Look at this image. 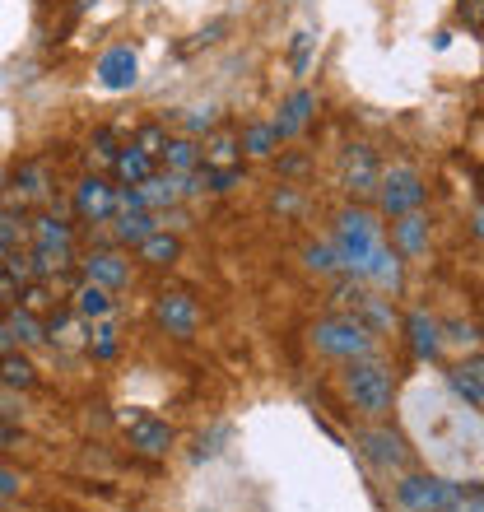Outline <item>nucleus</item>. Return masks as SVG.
Instances as JSON below:
<instances>
[{"instance_id": "c756f323", "label": "nucleus", "mask_w": 484, "mask_h": 512, "mask_svg": "<svg viewBox=\"0 0 484 512\" xmlns=\"http://www.w3.org/2000/svg\"><path fill=\"white\" fill-rule=\"evenodd\" d=\"M303 266L317 270V275H336L340 270V256H336V243H312L303 252Z\"/></svg>"}, {"instance_id": "39448f33", "label": "nucleus", "mask_w": 484, "mask_h": 512, "mask_svg": "<svg viewBox=\"0 0 484 512\" xmlns=\"http://www.w3.org/2000/svg\"><path fill=\"white\" fill-rule=\"evenodd\" d=\"M377 210L391 219L410 215V210H419L424 205V196H429V187H424V177H419V168H410V163H396V168H387V173L377 177Z\"/></svg>"}, {"instance_id": "473e14b6", "label": "nucleus", "mask_w": 484, "mask_h": 512, "mask_svg": "<svg viewBox=\"0 0 484 512\" xmlns=\"http://www.w3.org/2000/svg\"><path fill=\"white\" fill-rule=\"evenodd\" d=\"M89 350H94L98 359H117V331H112V326H98L94 340H89Z\"/></svg>"}, {"instance_id": "a19ab883", "label": "nucleus", "mask_w": 484, "mask_h": 512, "mask_svg": "<svg viewBox=\"0 0 484 512\" xmlns=\"http://www.w3.org/2000/svg\"><path fill=\"white\" fill-rule=\"evenodd\" d=\"M0 443H19V429H14V424H5V419H0Z\"/></svg>"}, {"instance_id": "bb28decb", "label": "nucleus", "mask_w": 484, "mask_h": 512, "mask_svg": "<svg viewBox=\"0 0 484 512\" xmlns=\"http://www.w3.org/2000/svg\"><path fill=\"white\" fill-rule=\"evenodd\" d=\"M233 163H242V145L233 135H215V140L201 149V168H233Z\"/></svg>"}, {"instance_id": "f257e3e1", "label": "nucleus", "mask_w": 484, "mask_h": 512, "mask_svg": "<svg viewBox=\"0 0 484 512\" xmlns=\"http://www.w3.org/2000/svg\"><path fill=\"white\" fill-rule=\"evenodd\" d=\"M336 256H340V270H354L359 280L387 284V289L401 284V252L387 247L382 224L368 210H345L336 219Z\"/></svg>"}, {"instance_id": "393cba45", "label": "nucleus", "mask_w": 484, "mask_h": 512, "mask_svg": "<svg viewBox=\"0 0 484 512\" xmlns=\"http://www.w3.org/2000/svg\"><path fill=\"white\" fill-rule=\"evenodd\" d=\"M14 187H19V205L24 201H47V196H52V177H47L42 163H24L19 177H14Z\"/></svg>"}, {"instance_id": "0eeeda50", "label": "nucleus", "mask_w": 484, "mask_h": 512, "mask_svg": "<svg viewBox=\"0 0 484 512\" xmlns=\"http://www.w3.org/2000/svg\"><path fill=\"white\" fill-rule=\"evenodd\" d=\"M154 322L173 340H191L201 331V303H196L187 289H163V294L154 298Z\"/></svg>"}, {"instance_id": "a878e982", "label": "nucleus", "mask_w": 484, "mask_h": 512, "mask_svg": "<svg viewBox=\"0 0 484 512\" xmlns=\"http://www.w3.org/2000/svg\"><path fill=\"white\" fill-rule=\"evenodd\" d=\"M242 154H252V159H270L275 149H280V131H275V122H256L242 131Z\"/></svg>"}, {"instance_id": "9b49d317", "label": "nucleus", "mask_w": 484, "mask_h": 512, "mask_svg": "<svg viewBox=\"0 0 484 512\" xmlns=\"http://www.w3.org/2000/svg\"><path fill=\"white\" fill-rule=\"evenodd\" d=\"M359 443H363V457L373 461L377 471H405L410 466V447H405L401 433H391V429H368L359 433Z\"/></svg>"}, {"instance_id": "423d86ee", "label": "nucleus", "mask_w": 484, "mask_h": 512, "mask_svg": "<svg viewBox=\"0 0 484 512\" xmlns=\"http://www.w3.org/2000/svg\"><path fill=\"white\" fill-rule=\"evenodd\" d=\"M457 499L461 485H452L443 475H401V485H396V503L405 512H452Z\"/></svg>"}, {"instance_id": "9d476101", "label": "nucleus", "mask_w": 484, "mask_h": 512, "mask_svg": "<svg viewBox=\"0 0 484 512\" xmlns=\"http://www.w3.org/2000/svg\"><path fill=\"white\" fill-rule=\"evenodd\" d=\"M75 215L84 224H108L117 219V187H112L108 177H84L80 187H75Z\"/></svg>"}, {"instance_id": "4468645a", "label": "nucleus", "mask_w": 484, "mask_h": 512, "mask_svg": "<svg viewBox=\"0 0 484 512\" xmlns=\"http://www.w3.org/2000/svg\"><path fill=\"white\" fill-rule=\"evenodd\" d=\"M135 80H140V61H135L131 47H112V52L98 56V84H103V89L121 94V89H131Z\"/></svg>"}, {"instance_id": "ddd939ff", "label": "nucleus", "mask_w": 484, "mask_h": 512, "mask_svg": "<svg viewBox=\"0 0 484 512\" xmlns=\"http://www.w3.org/2000/svg\"><path fill=\"white\" fill-rule=\"evenodd\" d=\"M47 340V326L38 322V312H28L24 303H10L5 308V317H0V345L5 350H14V345H42Z\"/></svg>"}, {"instance_id": "7c9ffc66", "label": "nucleus", "mask_w": 484, "mask_h": 512, "mask_svg": "<svg viewBox=\"0 0 484 512\" xmlns=\"http://www.w3.org/2000/svg\"><path fill=\"white\" fill-rule=\"evenodd\" d=\"M242 177H247L242 163H233V168H205V191H233Z\"/></svg>"}, {"instance_id": "6e6552de", "label": "nucleus", "mask_w": 484, "mask_h": 512, "mask_svg": "<svg viewBox=\"0 0 484 512\" xmlns=\"http://www.w3.org/2000/svg\"><path fill=\"white\" fill-rule=\"evenodd\" d=\"M126 443L140 452V457H168L177 443V433L168 419H154V415H126Z\"/></svg>"}, {"instance_id": "4be33fe9", "label": "nucleus", "mask_w": 484, "mask_h": 512, "mask_svg": "<svg viewBox=\"0 0 484 512\" xmlns=\"http://www.w3.org/2000/svg\"><path fill=\"white\" fill-rule=\"evenodd\" d=\"M0 382L14 391H33L38 387V368H33V359L19 350H5L0 354Z\"/></svg>"}, {"instance_id": "f03ea898", "label": "nucleus", "mask_w": 484, "mask_h": 512, "mask_svg": "<svg viewBox=\"0 0 484 512\" xmlns=\"http://www.w3.org/2000/svg\"><path fill=\"white\" fill-rule=\"evenodd\" d=\"M28 256H33V280L70 270V261H75V229L61 215H38L28 224Z\"/></svg>"}, {"instance_id": "20e7f679", "label": "nucleus", "mask_w": 484, "mask_h": 512, "mask_svg": "<svg viewBox=\"0 0 484 512\" xmlns=\"http://www.w3.org/2000/svg\"><path fill=\"white\" fill-rule=\"evenodd\" d=\"M312 345L322 354H331V359L354 364V359H368V354H373V331H368L359 317H322V322L312 326Z\"/></svg>"}, {"instance_id": "c85d7f7f", "label": "nucleus", "mask_w": 484, "mask_h": 512, "mask_svg": "<svg viewBox=\"0 0 484 512\" xmlns=\"http://www.w3.org/2000/svg\"><path fill=\"white\" fill-rule=\"evenodd\" d=\"M447 382H452V391H457L461 401H471V405H480V410H484V387L475 382V373L466 364L452 368V373H447Z\"/></svg>"}, {"instance_id": "72a5a7b5", "label": "nucleus", "mask_w": 484, "mask_h": 512, "mask_svg": "<svg viewBox=\"0 0 484 512\" xmlns=\"http://www.w3.org/2000/svg\"><path fill=\"white\" fill-rule=\"evenodd\" d=\"M215 122H219V112L215 108H196L187 117V135L196 140V135H205V131H215Z\"/></svg>"}, {"instance_id": "f704fd0d", "label": "nucleus", "mask_w": 484, "mask_h": 512, "mask_svg": "<svg viewBox=\"0 0 484 512\" xmlns=\"http://www.w3.org/2000/svg\"><path fill=\"white\" fill-rule=\"evenodd\" d=\"M457 14H461V24L471 28V33H484V0H461Z\"/></svg>"}, {"instance_id": "58836bf2", "label": "nucleus", "mask_w": 484, "mask_h": 512, "mask_svg": "<svg viewBox=\"0 0 484 512\" xmlns=\"http://www.w3.org/2000/svg\"><path fill=\"white\" fill-rule=\"evenodd\" d=\"M308 42H312L308 33H298V42H294V66H298V70L308 66Z\"/></svg>"}, {"instance_id": "cd10ccee", "label": "nucleus", "mask_w": 484, "mask_h": 512, "mask_svg": "<svg viewBox=\"0 0 484 512\" xmlns=\"http://www.w3.org/2000/svg\"><path fill=\"white\" fill-rule=\"evenodd\" d=\"M75 312L80 317H108L112 312V289H103V284H80V294H75Z\"/></svg>"}, {"instance_id": "f8f14e48", "label": "nucleus", "mask_w": 484, "mask_h": 512, "mask_svg": "<svg viewBox=\"0 0 484 512\" xmlns=\"http://www.w3.org/2000/svg\"><path fill=\"white\" fill-rule=\"evenodd\" d=\"M84 280L103 284V289H126L131 284V256L117 252V247H98V252L84 256Z\"/></svg>"}, {"instance_id": "e433bc0d", "label": "nucleus", "mask_w": 484, "mask_h": 512, "mask_svg": "<svg viewBox=\"0 0 484 512\" xmlns=\"http://www.w3.org/2000/svg\"><path fill=\"white\" fill-rule=\"evenodd\" d=\"M10 303H19V280H14L10 270L0 266V312L10 308Z\"/></svg>"}, {"instance_id": "c9c22d12", "label": "nucleus", "mask_w": 484, "mask_h": 512, "mask_svg": "<svg viewBox=\"0 0 484 512\" xmlns=\"http://www.w3.org/2000/svg\"><path fill=\"white\" fill-rule=\"evenodd\" d=\"M452 512H484V485L461 489V499L452 503Z\"/></svg>"}, {"instance_id": "2eb2a0df", "label": "nucleus", "mask_w": 484, "mask_h": 512, "mask_svg": "<svg viewBox=\"0 0 484 512\" xmlns=\"http://www.w3.org/2000/svg\"><path fill=\"white\" fill-rule=\"evenodd\" d=\"M154 173H159V159L145 154L140 145H121L117 159H112V177H117L121 187H140V182H149Z\"/></svg>"}, {"instance_id": "6ab92c4d", "label": "nucleus", "mask_w": 484, "mask_h": 512, "mask_svg": "<svg viewBox=\"0 0 484 512\" xmlns=\"http://www.w3.org/2000/svg\"><path fill=\"white\" fill-rule=\"evenodd\" d=\"M312 108H317V94H308V89L289 94V103H284L280 117H275V131H280V140H289V135L303 131V126L312 122Z\"/></svg>"}, {"instance_id": "79ce46f5", "label": "nucleus", "mask_w": 484, "mask_h": 512, "mask_svg": "<svg viewBox=\"0 0 484 512\" xmlns=\"http://www.w3.org/2000/svg\"><path fill=\"white\" fill-rule=\"evenodd\" d=\"M471 229H475V238H480V243H484V205H480V210H475V219H471Z\"/></svg>"}, {"instance_id": "412c9836", "label": "nucleus", "mask_w": 484, "mask_h": 512, "mask_svg": "<svg viewBox=\"0 0 484 512\" xmlns=\"http://www.w3.org/2000/svg\"><path fill=\"white\" fill-rule=\"evenodd\" d=\"M159 163L168 168V173H177V177L196 173V168H201V145H196L191 135H177V140H168V145H163Z\"/></svg>"}, {"instance_id": "b1692460", "label": "nucleus", "mask_w": 484, "mask_h": 512, "mask_svg": "<svg viewBox=\"0 0 484 512\" xmlns=\"http://www.w3.org/2000/svg\"><path fill=\"white\" fill-rule=\"evenodd\" d=\"M135 252H140V261H145V266H173L177 256H182V243H177L168 229H159V233H149Z\"/></svg>"}, {"instance_id": "aec40b11", "label": "nucleus", "mask_w": 484, "mask_h": 512, "mask_svg": "<svg viewBox=\"0 0 484 512\" xmlns=\"http://www.w3.org/2000/svg\"><path fill=\"white\" fill-rule=\"evenodd\" d=\"M163 229V215L154 210H131V215H117V243L121 247H140L149 233Z\"/></svg>"}, {"instance_id": "2f4dec72", "label": "nucleus", "mask_w": 484, "mask_h": 512, "mask_svg": "<svg viewBox=\"0 0 484 512\" xmlns=\"http://www.w3.org/2000/svg\"><path fill=\"white\" fill-rule=\"evenodd\" d=\"M131 145H140L145 149V154H154V159H159L163 154V145H168V131H163L159 122H149V126H140V131H135V140Z\"/></svg>"}, {"instance_id": "7ed1b4c3", "label": "nucleus", "mask_w": 484, "mask_h": 512, "mask_svg": "<svg viewBox=\"0 0 484 512\" xmlns=\"http://www.w3.org/2000/svg\"><path fill=\"white\" fill-rule=\"evenodd\" d=\"M345 396H350L354 410L382 419L391 410V401H396V378H391L387 364H377L373 354H368V359H354L345 368Z\"/></svg>"}, {"instance_id": "4c0bfd02", "label": "nucleus", "mask_w": 484, "mask_h": 512, "mask_svg": "<svg viewBox=\"0 0 484 512\" xmlns=\"http://www.w3.org/2000/svg\"><path fill=\"white\" fill-rule=\"evenodd\" d=\"M24 489V480H19V471H10V466H0V499H14Z\"/></svg>"}, {"instance_id": "dca6fc26", "label": "nucleus", "mask_w": 484, "mask_h": 512, "mask_svg": "<svg viewBox=\"0 0 484 512\" xmlns=\"http://www.w3.org/2000/svg\"><path fill=\"white\" fill-rule=\"evenodd\" d=\"M391 243H396V252L401 256H424L429 252V219L419 215V210H410V215H401L396 224H391Z\"/></svg>"}, {"instance_id": "5701e85b", "label": "nucleus", "mask_w": 484, "mask_h": 512, "mask_svg": "<svg viewBox=\"0 0 484 512\" xmlns=\"http://www.w3.org/2000/svg\"><path fill=\"white\" fill-rule=\"evenodd\" d=\"M140 196H145V210H173V205L182 201L177 173H154L149 182H140Z\"/></svg>"}, {"instance_id": "a211bd4d", "label": "nucleus", "mask_w": 484, "mask_h": 512, "mask_svg": "<svg viewBox=\"0 0 484 512\" xmlns=\"http://www.w3.org/2000/svg\"><path fill=\"white\" fill-rule=\"evenodd\" d=\"M28 224H33V219L24 215V205H5V210H0V261L28 247Z\"/></svg>"}, {"instance_id": "f3484780", "label": "nucleus", "mask_w": 484, "mask_h": 512, "mask_svg": "<svg viewBox=\"0 0 484 512\" xmlns=\"http://www.w3.org/2000/svg\"><path fill=\"white\" fill-rule=\"evenodd\" d=\"M405 331H410V350H415V359H438V350H443V326L433 322L429 312H410L405 317Z\"/></svg>"}, {"instance_id": "ea45409f", "label": "nucleus", "mask_w": 484, "mask_h": 512, "mask_svg": "<svg viewBox=\"0 0 484 512\" xmlns=\"http://www.w3.org/2000/svg\"><path fill=\"white\" fill-rule=\"evenodd\" d=\"M466 368H471V373H475V382H480V387H484V354H475V359H466Z\"/></svg>"}, {"instance_id": "1a4fd4ad", "label": "nucleus", "mask_w": 484, "mask_h": 512, "mask_svg": "<svg viewBox=\"0 0 484 512\" xmlns=\"http://www.w3.org/2000/svg\"><path fill=\"white\" fill-rule=\"evenodd\" d=\"M377 177H382V168H377V154L368 145H350L345 154H340V187L350 191L354 201L373 196Z\"/></svg>"}]
</instances>
